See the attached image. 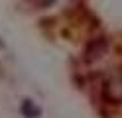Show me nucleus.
Here are the masks:
<instances>
[{
	"label": "nucleus",
	"instance_id": "nucleus-1",
	"mask_svg": "<svg viewBox=\"0 0 122 118\" xmlns=\"http://www.w3.org/2000/svg\"><path fill=\"white\" fill-rule=\"evenodd\" d=\"M104 49H106V41H104V39H93V41L87 45L85 59L87 61H95V59H98L104 53Z\"/></svg>",
	"mask_w": 122,
	"mask_h": 118
}]
</instances>
